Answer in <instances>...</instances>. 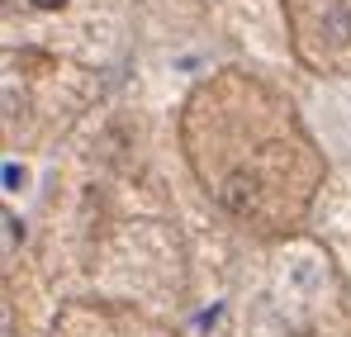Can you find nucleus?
I'll return each instance as SVG.
<instances>
[{
	"mask_svg": "<svg viewBox=\"0 0 351 337\" xmlns=\"http://www.w3.org/2000/svg\"><path fill=\"white\" fill-rule=\"evenodd\" d=\"M24 181H29V171H24V167H14V162H5V185H10V190H19Z\"/></svg>",
	"mask_w": 351,
	"mask_h": 337,
	"instance_id": "obj_1",
	"label": "nucleus"
},
{
	"mask_svg": "<svg viewBox=\"0 0 351 337\" xmlns=\"http://www.w3.org/2000/svg\"><path fill=\"white\" fill-rule=\"evenodd\" d=\"M34 5H38V10H62L66 0H34Z\"/></svg>",
	"mask_w": 351,
	"mask_h": 337,
	"instance_id": "obj_3",
	"label": "nucleus"
},
{
	"mask_svg": "<svg viewBox=\"0 0 351 337\" xmlns=\"http://www.w3.org/2000/svg\"><path fill=\"white\" fill-rule=\"evenodd\" d=\"M5 228H10V242H19V237H24V224H19V219H14V214H10V219H5Z\"/></svg>",
	"mask_w": 351,
	"mask_h": 337,
	"instance_id": "obj_2",
	"label": "nucleus"
}]
</instances>
